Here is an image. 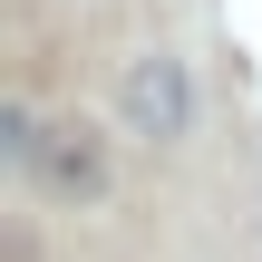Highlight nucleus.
Instances as JSON below:
<instances>
[{"mask_svg": "<svg viewBox=\"0 0 262 262\" xmlns=\"http://www.w3.org/2000/svg\"><path fill=\"white\" fill-rule=\"evenodd\" d=\"M0 156H10V165L39 156V117H29V107H0Z\"/></svg>", "mask_w": 262, "mask_h": 262, "instance_id": "3", "label": "nucleus"}, {"mask_svg": "<svg viewBox=\"0 0 262 262\" xmlns=\"http://www.w3.org/2000/svg\"><path fill=\"white\" fill-rule=\"evenodd\" d=\"M117 117H126V136L175 146V136L194 126V78H185V58H165V49L126 58V78H117Z\"/></svg>", "mask_w": 262, "mask_h": 262, "instance_id": "1", "label": "nucleus"}, {"mask_svg": "<svg viewBox=\"0 0 262 262\" xmlns=\"http://www.w3.org/2000/svg\"><path fill=\"white\" fill-rule=\"evenodd\" d=\"M29 175H39L49 194H68V204H97V194H107V146H97L88 126H39Z\"/></svg>", "mask_w": 262, "mask_h": 262, "instance_id": "2", "label": "nucleus"}]
</instances>
